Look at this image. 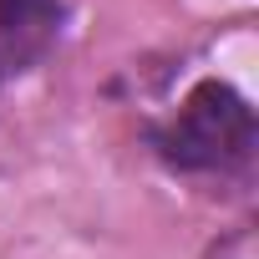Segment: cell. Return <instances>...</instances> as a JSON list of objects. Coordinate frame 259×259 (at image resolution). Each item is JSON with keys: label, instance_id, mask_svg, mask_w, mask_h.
I'll return each mask as SVG.
<instances>
[{"label": "cell", "instance_id": "obj_1", "mask_svg": "<svg viewBox=\"0 0 259 259\" xmlns=\"http://www.w3.org/2000/svg\"><path fill=\"white\" fill-rule=\"evenodd\" d=\"M254 143H259L254 107L219 76L198 81L183 97V107L163 127H153L158 158L178 173H234L249 163Z\"/></svg>", "mask_w": 259, "mask_h": 259}, {"label": "cell", "instance_id": "obj_2", "mask_svg": "<svg viewBox=\"0 0 259 259\" xmlns=\"http://www.w3.org/2000/svg\"><path fill=\"white\" fill-rule=\"evenodd\" d=\"M61 21H66V0H0V36L11 41L21 61L46 56Z\"/></svg>", "mask_w": 259, "mask_h": 259}]
</instances>
